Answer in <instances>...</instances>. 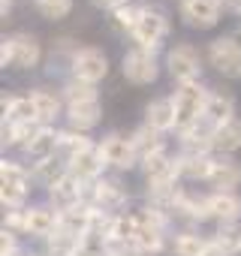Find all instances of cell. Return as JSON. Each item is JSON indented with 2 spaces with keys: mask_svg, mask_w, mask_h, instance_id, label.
<instances>
[{
  "mask_svg": "<svg viewBox=\"0 0 241 256\" xmlns=\"http://www.w3.org/2000/svg\"><path fill=\"white\" fill-rule=\"evenodd\" d=\"M90 4H96L100 10H120L127 0H90Z\"/></svg>",
  "mask_w": 241,
  "mask_h": 256,
  "instance_id": "74e56055",
  "label": "cell"
},
{
  "mask_svg": "<svg viewBox=\"0 0 241 256\" xmlns=\"http://www.w3.org/2000/svg\"><path fill=\"white\" fill-rule=\"evenodd\" d=\"M64 96L70 100V106H78V102H90V100H96V90H94V84H88V82H70L66 88H64Z\"/></svg>",
  "mask_w": 241,
  "mask_h": 256,
  "instance_id": "f1b7e54d",
  "label": "cell"
},
{
  "mask_svg": "<svg viewBox=\"0 0 241 256\" xmlns=\"http://www.w3.org/2000/svg\"><path fill=\"white\" fill-rule=\"evenodd\" d=\"M217 12H220L217 0H184L181 4V16L193 28H214L217 24Z\"/></svg>",
  "mask_w": 241,
  "mask_h": 256,
  "instance_id": "ba28073f",
  "label": "cell"
},
{
  "mask_svg": "<svg viewBox=\"0 0 241 256\" xmlns=\"http://www.w3.org/2000/svg\"><path fill=\"white\" fill-rule=\"evenodd\" d=\"M166 64H169L172 78H178L181 84H190V82H196V76H199V52H196L193 46H175V48L169 52Z\"/></svg>",
  "mask_w": 241,
  "mask_h": 256,
  "instance_id": "5b68a950",
  "label": "cell"
},
{
  "mask_svg": "<svg viewBox=\"0 0 241 256\" xmlns=\"http://www.w3.org/2000/svg\"><path fill=\"white\" fill-rule=\"evenodd\" d=\"M133 247H139L142 253H157V250L163 247V232L154 229V226H142V223H139V232H136V238H133Z\"/></svg>",
  "mask_w": 241,
  "mask_h": 256,
  "instance_id": "cb8c5ba5",
  "label": "cell"
},
{
  "mask_svg": "<svg viewBox=\"0 0 241 256\" xmlns=\"http://www.w3.org/2000/svg\"><path fill=\"white\" fill-rule=\"evenodd\" d=\"M0 178H4V184H12V187H24L28 190V172L16 163H4L0 166Z\"/></svg>",
  "mask_w": 241,
  "mask_h": 256,
  "instance_id": "d6a6232c",
  "label": "cell"
},
{
  "mask_svg": "<svg viewBox=\"0 0 241 256\" xmlns=\"http://www.w3.org/2000/svg\"><path fill=\"white\" fill-rule=\"evenodd\" d=\"M202 256H226V253H223V250H220V247H217L214 241H208V247L202 250Z\"/></svg>",
  "mask_w": 241,
  "mask_h": 256,
  "instance_id": "ab89813d",
  "label": "cell"
},
{
  "mask_svg": "<svg viewBox=\"0 0 241 256\" xmlns=\"http://www.w3.org/2000/svg\"><path fill=\"white\" fill-rule=\"evenodd\" d=\"M205 247H208V241H202L199 235H190V232L175 238V253L178 256H202Z\"/></svg>",
  "mask_w": 241,
  "mask_h": 256,
  "instance_id": "1f68e13d",
  "label": "cell"
},
{
  "mask_svg": "<svg viewBox=\"0 0 241 256\" xmlns=\"http://www.w3.org/2000/svg\"><path fill=\"white\" fill-rule=\"evenodd\" d=\"M36 10H40V16H42V18H48V22H58V18L70 16V10H72V0H36Z\"/></svg>",
  "mask_w": 241,
  "mask_h": 256,
  "instance_id": "f546056e",
  "label": "cell"
},
{
  "mask_svg": "<svg viewBox=\"0 0 241 256\" xmlns=\"http://www.w3.org/2000/svg\"><path fill=\"white\" fill-rule=\"evenodd\" d=\"M166 30H169V24H166V18L157 10H142L139 22L133 28V40L139 42L142 52H151L154 54V48L160 46V40L166 36Z\"/></svg>",
  "mask_w": 241,
  "mask_h": 256,
  "instance_id": "3957f363",
  "label": "cell"
},
{
  "mask_svg": "<svg viewBox=\"0 0 241 256\" xmlns=\"http://www.w3.org/2000/svg\"><path fill=\"white\" fill-rule=\"evenodd\" d=\"M100 151H102L106 163H108V166H118V169H130V166L136 163V157H139L133 139H124V136H108V139L100 145Z\"/></svg>",
  "mask_w": 241,
  "mask_h": 256,
  "instance_id": "52a82bcc",
  "label": "cell"
},
{
  "mask_svg": "<svg viewBox=\"0 0 241 256\" xmlns=\"http://www.w3.org/2000/svg\"><path fill=\"white\" fill-rule=\"evenodd\" d=\"M58 139H60L58 148H64L70 157H76V154H82L84 148H90V142H88L84 136H76V133H58Z\"/></svg>",
  "mask_w": 241,
  "mask_h": 256,
  "instance_id": "836d02e7",
  "label": "cell"
},
{
  "mask_svg": "<svg viewBox=\"0 0 241 256\" xmlns=\"http://www.w3.org/2000/svg\"><path fill=\"white\" fill-rule=\"evenodd\" d=\"M24 187H12V184H4L0 187V199H4V205L6 208H18L22 202H24Z\"/></svg>",
  "mask_w": 241,
  "mask_h": 256,
  "instance_id": "d590c367",
  "label": "cell"
},
{
  "mask_svg": "<svg viewBox=\"0 0 241 256\" xmlns=\"http://www.w3.org/2000/svg\"><path fill=\"white\" fill-rule=\"evenodd\" d=\"M148 126H154L157 133L175 126V100L172 96H160L148 106Z\"/></svg>",
  "mask_w": 241,
  "mask_h": 256,
  "instance_id": "7c38bea8",
  "label": "cell"
},
{
  "mask_svg": "<svg viewBox=\"0 0 241 256\" xmlns=\"http://www.w3.org/2000/svg\"><path fill=\"white\" fill-rule=\"evenodd\" d=\"M4 4H10V0H4Z\"/></svg>",
  "mask_w": 241,
  "mask_h": 256,
  "instance_id": "b9f144b4",
  "label": "cell"
},
{
  "mask_svg": "<svg viewBox=\"0 0 241 256\" xmlns=\"http://www.w3.org/2000/svg\"><path fill=\"white\" fill-rule=\"evenodd\" d=\"M34 96V102H36V114H40V120H52L58 112H60V100L54 96V94H48V90H36V94H30Z\"/></svg>",
  "mask_w": 241,
  "mask_h": 256,
  "instance_id": "83f0119b",
  "label": "cell"
},
{
  "mask_svg": "<svg viewBox=\"0 0 241 256\" xmlns=\"http://www.w3.org/2000/svg\"><path fill=\"white\" fill-rule=\"evenodd\" d=\"M133 145H136V154L142 160L157 154V151H163V139H160V133L154 130V126H142V130H136L133 133Z\"/></svg>",
  "mask_w": 241,
  "mask_h": 256,
  "instance_id": "44dd1931",
  "label": "cell"
},
{
  "mask_svg": "<svg viewBox=\"0 0 241 256\" xmlns=\"http://www.w3.org/2000/svg\"><path fill=\"white\" fill-rule=\"evenodd\" d=\"M178 172L181 175H187V178H199V181H208L211 178V172H214V160H208V157H181L178 160Z\"/></svg>",
  "mask_w": 241,
  "mask_h": 256,
  "instance_id": "ffe728a7",
  "label": "cell"
},
{
  "mask_svg": "<svg viewBox=\"0 0 241 256\" xmlns=\"http://www.w3.org/2000/svg\"><path fill=\"white\" fill-rule=\"evenodd\" d=\"M139 16H142V10H133V6H120V10H114V28H120V30L127 28V30L133 34V28H136Z\"/></svg>",
  "mask_w": 241,
  "mask_h": 256,
  "instance_id": "e575fe53",
  "label": "cell"
},
{
  "mask_svg": "<svg viewBox=\"0 0 241 256\" xmlns=\"http://www.w3.org/2000/svg\"><path fill=\"white\" fill-rule=\"evenodd\" d=\"M217 4L223 10H229V12H241V0H217Z\"/></svg>",
  "mask_w": 241,
  "mask_h": 256,
  "instance_id": "f35d334b",
  "label": "cell"
},
{
  "mask_svg": "<svg viewBox=\"0 0 241 256\" xmlns=\"http://www.w3.org/2000/svg\"><path fill=\"white\" fill-rule=\"evenodd\" d=\"M102 166H106V157H102L100 148H84L82 154L70 157V169H72V175H76L78 181L96 178V175L102 172Z\"/></svg>",
  "mask_w": 241,
  "mask_h": 256,
  "instance_id": "30bf717a",
  "label": "cell"
},
{
  "mask_svg": "<svg viewBox=\"0 0 241 256\" xmlns=\"http://www.w3.org/2000/svg\"><path fill=\"white\" fill-rule=\"evenodd\" d=\"M124 78L133 84H151L157 78V60L151 52L133 48L124 54Z\"/></svg>",
  "mask_w": 241,
  "mask_h": 256,
  "instance_id": "8992f818",
  "label": "cell"
},
{
  "mask_svg": "<svg viewBox=\"0 0 241 256\" xmlns=\"http://www.w3.org/2000/svg\"><path fill=\"white\" fill-rule=\"evenodd\" d=\"M6 46H10V54H12V64H16V66H22V70L36 66V60H40V42H36L34 36L18 34V36L6 40Z\"/></svg>",
  "mask_w": 241,
  "mask_h": 256,
  "instance_id": "9c48e42d",
  "label": "cell"
},
{
  "mask_svg": "<svg viewBox=\"0 0 241 256\" xmlns=\"http://www.w3.org/2000/svg\"><path fill=\"white\" fill-rule=\"evenodd\" d=\"M52 199H54V205H58L60 211L76 208V205H78V199H82V181H78L76 175L60 178V181L52 187Z\"/></svg>",
  "mask_w": 241,
  "mask_h": 256,
  "instance_id": "4fadbf2b",
  "label": "cell"
},
{
  "mask_svg": "<svg viewBox=\"0 0 241 256\" xmlns=\"http://www.w3.org/2000/svg\"><path fill=\"white\" fill-rule=\"evenodd\" d=\"M220 193H232V187L241 184V166L235 160H214V172L208 178Z\"/></svg>",
  "mask_w": 241,
  "mask_h": 256,
  "instance_id": "5bb4252c",
  "label": "cell"
},
{
  "mask_svg": "<svg viewBox=\"0 0 241 256\" xmlns=\"http://www.w3.org/2000/svg\"><path fill=\"white\" fill-rule=\"evenodd\" d=\"M208 58H211V64H214L223 76H229V78H238V76H241V42H238L235 36H220V40H214V42L208 46Z\"/></svg>",
  "mask_w": 241,
  "mask_h": 256,
  "instance_id": "7a4b0ae2",
  "label": "cell"
},
{
  "mask_svg": "<svg viewBox=\"0 0 241 256\" xmlns=\"http://www.w3.org/2000/svg\"><path fill=\"white\" fill-rule=\"evenodd\" d=\"M208 214L220 217L223 223H235L238 214H241V199L235 193H220L217 190L214 196H208Z\"/></svg>",
  "mask_w": 241,
  "mask_h": 256,
  "instance_id": "8fae6325",
  "label": "cell"
},
{
  "mask_svg": "<svg viewBox=\"0 0 241 256\" xmlns=\"http://www.w3.org/2000/svg\"><path fill=\"white\" fill-rule=\"evenodd\" d=\"M28 214V232L30 235H52L58 232V214L48 208H30Z\"/></svg>",
  "mask_w": 241,
  "mask_h": 256,
  "instance_id": "e0dca14e",
  "label": "cell"
},
{
  "mask_svg": "<svg viewBox=\"0 0 241 256\" xmlns=\"http://www.w3.org/2000/svg\"><path fill=\"white\" fill-rule=\"evenodd\" d=\"M205 120L214 124V126L232 120V100L223 96V94H211L208 96V106H205Z\"/></svg>",
  "mask_w": 241,
  "mask_h": 256,
  "instance_id": "d6986e66",
  "label": "cell"
},
{
  "mask_svg": "<svg viewBox=\"0 0 241 256\" xmlns=\"http://www.w3.org/2000/svg\"><path fill=\"white\" fill-rule=\"evenodd\" d=\"M100 114H102V112H100V102H96V100L70 106V124L76 126V130H90V126H96Z\"/></svg>",
  "mask_w": 241,
  "mask_h": 256,
  "instance_id": "ac0fdd59",
  "label": "cell"
},
{
  "mask_svg": "<svg viewBox=\"0 0 241 256\" xmlns=\"http://www.w3.org/2000/svg\"><path fill=\"white\" fill-rule=\"evenodd\" d=\"M208 96L211 94H205L196 82H190V84H181L178 90H175V126L184 133V130H190L193 124H199V118H205V106H208Z\"/></svg>",
  "mask_w": 241,
  "mask_h": 256,
  "instance_id": "6da1fadb",
  "label": "cell"
},
{
  "mask_svg": "<svg viewBox=\"0 0 241 256\" xmlns=\"http://www.w3.org/2000/svg\"><path fill=\"white\" fill-rule=\"evenodd\" d=\"M58 145H60V139H58L52 130H42V133L28 145V154L42 163V160H52V157H54V148H58Z\"/></svg>",
  "mask_w": 241,
  "mask_h": 256,
  "instance_id": "603a6c76",
  "label": "cell"
},
{
  "mask_svg": "<svg viewBox=\"0 0 241 256\" xmlns=\"http://www.w3.org/2000/svg\"><path fill=\"white\" fill-rule=\"evenodd\" d=\"M72 72L78 82H88V84H96L100 78H106L108 72V60L100 48H82L76 58H72Z\"/></svg>",
  "mask_w": 241,
  "mask_h": 256,
  "instance_id": "277c9868",
  "label": "cell"
},
{
  "mask_svg": "<svg viewBox=\"0 0 241 256\" xmlns=\"http://www.w3.org/2000/svg\"><path fill=\"white\" fill-rule=\"evenodd\" d=\"M94 199H96V205H102V211H106V208H112V205H120V202H124V193H120V187L112 184V181H100L96 190H94Z\"/></svg>",
  "mask_w": 241,
  "mask_h": 256,
  "instance_id": "4316f807",
  "label": "cell"
},
{
  "mask_svg": "<svg viewBox=\"0 0 241 256\" xmlns=\"http://www.w3.org/2000/svg\"><path fill=\"white\" fill-rule=\"evenodd\" d=\"M78 247H82V238L72 235V232L58 229V232L48 235V250H52V256H76Z\"/></svg>",
  "mask_w": 241,
  "mask_h": 256,
  "instance_id": "7402d4cb",
  "label": "cell"
},
{
  "mask_svg": "<svg viewBox=\"0 0 241 256\" xmlns=\"http://www.w3.org/2000/svg\"><path fill=\"white\" fill-rule=\"evenodd\" d=\"M0 253H4V256H12L16 253V238H12L10 229H4V238H0Z\"/></svg>",
  "mask_w": 241,
  "mask_h": 256,
  "instance_id": "8d00e7d4",
  "label": "cell"
},
{
  "mask_svg": "<svg viewBox=\"0 0 241 256\" xmlns=\"http://www.w3.org/2000/svg\"><path fill=\"white\" fill-rule=\"evenodd\" d=\"M214 244H217L226 256L235 253V250H241V229H238L235 223H223L220 232H217V238H214Z\"/></svg>",
  "mask_w": 241,
  "mask_h": 256,
  "instance_id": "d4e9b609",
  "label": "cell"
},
{
  "mask_svg": "<svg viewBox=\"0 0 241 256\" xmlns=\"http://www.w3.org/2000/svg\"><path fill=\"white\" fill-rule=\"evenodd\" d=\"M214 148H220V151H238L241 148V120H226V124H220V126H214Z\"/></svg>",
  "mask_w": 241,
  "mask_h": 256,
  "instance_id": "9a60e30c",
  "label": "cell"
},
{
  "mask_svg": "<svg viewBox=\"0 0 241 256\" xmlns=\"http://www.w3.org/2000/svg\"><path fill=\"white\" fill-rule=\"evenodd\" d=\"M42 133V126L36 124V120H28V124H10V142L12 145H30L36 136Z\"/></svg>",
  "mask_w": 241,
  "mask_h": 256,
  "instance_id": "484cf974",
  "label": "cell"
},
{
  "mask_svg": "<svg viewBox=\"0 0 241 256\" xmlns=\"http://www.w3.org/2000/svg\"><path fill=\"white\" fill-rule=\"evenodd\" d=\"M36 178H40L42 184L54 187L60 178H66V172H64V163H58L54 157H52V160H42V163H36Z\"/></svg>",
  "mask_w": 241,
  "mask_h": 256,
  "instance_id": "4dcf8cb0",
  "label": "cell"
},
{
  "mask_svg": "<svg viewBox=\"0 0 241 256\" xmlns=\"http://www.w3.org/2000/svg\"><path fill=\"white\" fill-rule=\"evenodd\" d=\"M12 256H28V253H18V250H16V253H12Z\"/></svg>",
  "mask_w": 241,
  "mask_h": 256,
  "instance_id": "60d3db41",
  "label": "cell"
},
{
  "mask_svg": "<svg viewBox=\"0 0 241 256\" xmlns=\"http://www.w3.org/2000/svg\"><path fill=\"white\" fill-rule=\"evenodd\" d=\"M4 112L10 114V124H28L36 120V102L34 96H18V100H4Z\"/></svg>",
  "mask_w": 241,
  "mask_h": 256,
  "instance_id": "2e32d148",
  "label": "cell"
}]
</instances>
